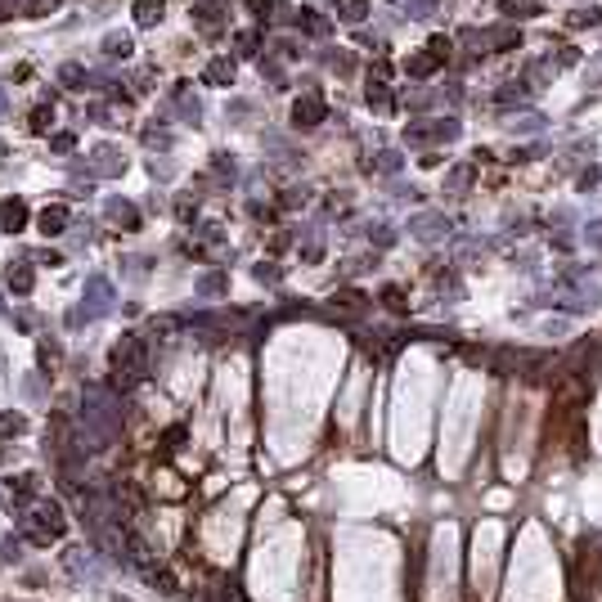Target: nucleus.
I'll return each mask as SVG.
<instances>
[{"label":"nucleus","instance_id":"f257e3e1","mask_svg":"<svg viewBox=\"0 0 602 602\" xmlns=\"http://www.w3.org/2000/svg\"><path fill=\"white\" fill-rule=\"evenodd\" d=\"M64 531H68V517H64V508H59L54 499H36L32 508H23V517H18V535L28 539V544H36V548L59 544Z\"/></svg>","mask_w":602,"mask_h":602},{"label":"nucleus","instance_id":"f03ea898","mask_svg":"<svg viewBox=\"0 0 602 602\" xmlns=\"http://www.w3.org/2000/svg\"><path fill=\"white\" fill-rule=\"evenodd\" d=\"M144 368H149V347H144L140 333H126L113 347V383L126 391V387H135L144 378Z\"/></svg>","mask_w":602,"mask_h":602},{"label":"nucleus","instance_id":"7ed1b4c3","mask_svg":"<svg viewBox=\"0 0 602 602\" xmlns=\"http://www.w3.org/2000/svg\"><path fill=\"white\" fill-rule=\"evenodd\" d=\"M5 495H9V503L23 512V508H32L36 499H41V481H36V472H18V476H5Z\"/></svg>","mask_w":602,"mask_h":602},{"label":"nucleus","instance_id":"20e7f679","mask_svg":"<svg viewBox=\"0 0 602 602\" xmlns=\"http://www.w3.org/2000/svg\"><path fill=\"white\" fill-rule=\"evenodd\" d=\"M18 229H28V203L18 198H0V234H18Z\"/></svg>","mask_w":602,"mask_h":602},{"label":"nucleus","instance_id":"39448f33","mask_svg":"<svg viewBox=\"0 0 602 602\" xmlns=\"http://www.w3.org/2000/svg\"><path fill=\"white\" fill-rule=\"evenodd\" d=\"M36 225H41V234H45V239H59V234H68L72 212H68L64 203H54V207H45V212L36 216Z\"/></svg>","mask_w":602,"mask_h":602},{"label":"nucleus","instance_id":"423d86ee","mask_svg":"<svg viewBox=\"0 0 602 602\" xmlns=\"http://www.w3.org/2000/svg\"><path fill=\"white\" fill-rule=\"evenodd\" d=\"M81 297L90 301V315H104L108 301H113V288H108L104 275H90V279H85V292H81Z\"/></svg>","mask_w":602,"mask_h":602},{"label":"nucleus","instance_id":"0eeeda50","mask_svg":"<svg viewBox=\"0 0 602 602\" xmlns=\"http://www.w3.org/2000/svg\"><path fill=\"white\" fill-rule=\"evenodd\" d=\"M292 121H297V126H319V121H324V104H319L315 95H306V100H297V108H292Z\"/></svg>","mask_w":602,"mask_h":602},{"label":"nucleus","instance_id":"6e6552de","mask_svg":"<svg viewBox=\"0 0 602 602\" xmlns=\"http://www.w3.org/2000/svg\"><path fill=\"white\" fill-rule=\"evenodd\" d=\"M32 288H36V270H32V261H18L9 270V292H14V297H28Z\"/></svg>","mask_w":602,"mask_h":602},{"label":"nucleus","instance_id":"1a4fd4ad","mask_svg":"<svg viewBox=\"0 0 602 602\" xmlns=\"http://www.w3.org/2000/svg\"><path fill=\"white\" fill-rule=\"evenodd\" d=\"M162 18V0H135V23L140 28H153Z\"/></svg>","mask_w":602,"mask_h":602},{"label":"nucleus","instance_id":"9d476101","mask_svg":"<svg viewBox=\"0 0 602 602\" xmlns=\"http://www.w3.org/2000/svg\"><path fill=\"white\" fill-rule=\"evenodd\" d=\"M131 50H135V41H131L126 32H113V36H104V54H108V59H126Z\"/></svg>","mask_w":602,"mask_h":602},{"label":"nucleus","instance_id":"9b49d317","mask_svg":"<svg viewBox=\"0 0 602 602\" xmlns=\"http://www.w3.org/2000/svg\"><path fill=\"white\" fill-rule=\"evenodd\" d=\"M203 77L212 85H225V81H234V64H229V59H216V64H207Z\"/></svg>","mask_w":602,"mask_h":602},{"label":"nucleus","instance_id":"f8f14e48","mask_svg":"<svg viewBox=\"0 0 602 602\" xmlns=\"http://www.w3.org/2000/svg\"><path fill=\"white\" fill-rule=\"evenodd\" d=\"M108 216H113V220H121L126 229H135V225H140V216H135V207H131V203H117V198L108 203Z\"/></svg>","mask_w":602,"mask_h":602},{"label":"nucleus","instance_id":"ddd939ff","mask_svg":"<svg viewBox=\"0 0 602 602\" xmlns=\"http://www.w3.org/2000/svg\"><path fill=\"white\" fill-rule=\"evenodd\" d=\"M59 81H64L68 90H81V85H85V68L81 64H64V68H59Z\"/></svg>","mask_w":602,"mask_h":602},{"label":"nucleus","instance_id":"4468645a","mask_svg":"<svg viewBox=\"0 0 602 602\" xmlns=\"http://www.w3.org/2000/svg\"><path fill=\"white\" fill-rule=\"evenodd\" d=\"M50 126H54V108H32V131L36 135H50Z\"/></svg>","mask_w":602,"mask_h":602},{"label":"nucleus","instance_id":"2eb2a0df","mask_svg":"<svg viewBox=\"0 0 602 602\" xmlns=\"http://www.w3.org/2000/svg\"><path fill=\"white\" fill-rule=\"evenodd\" d=\"M23 427H28V419H23V414H0V436H18Z\"/></svg>","mask_w":602,"mask_h":602},{"label":"nucleus","instance_id":"dca6fc26","mask_svg":"<svg viewBox=\"0 0 602 602\" xmlns=\"http://www.w3.org/2000/svg\"><path fill=\"white\" fill-rule=\"evenodd\" d=\"M95 157H100V162H95V171H100V176H113V171H121V162H117L113 149H100Z\"/></svg>","mask_w":602,"mask_h":602},{"label":"nucleus","instance_id":"f3484780","mask_svg":"<svg viewBox=\"0 0 602 602\" xmlns=\"http://www.w3.org/2000/svg\"><path fill=\"white\" fill-rule=\"evenodd\" d=\"M72 144H77V135H68V131L50 135V149H54V153H72Z\"/></svg>","mask_w":602,"mask_h":602},{"label":"nucleus","instance_id":"a211bd4d","mask_svg":"<svg viewBox=\"0 0 602 602\" xmlns=\"http://www.w3.org/2000/svg\"><path fill=\"white\" fill-rule=\"evenodd\" d=\"M0 558H5V562H18V558H23V544H18L14 535H9L5 544H0Z\"/></svg>","mask_w":602,"mask_h":602},{"label":"nucleus","instance_id":"6ab92c4d","mask_svg":"<svg viewBox=\"0 0 602 602\" xmlns=\"http://www.w3.org/2000/svg\"><path fill=\"white\" fill-rule=\"evenodd\" d=\"M180 440H184V432H180V427H171V432H167V450H176Z\"/></svg>","mask_w":602,"mask_h":602},{"label":"nucleus","instance_id":"aec40b11","mask_svg":"<svg viewBox=\"0 0 602 602\" xmlns=\"http://www.w3.org/2000/svg\"><path fill=\"white\" fill-rule=\"evenodd\" d=\"M0 108H5V95H0Z\"/></svg>","mask_w":602,"mask_h":602}]
</instances>
